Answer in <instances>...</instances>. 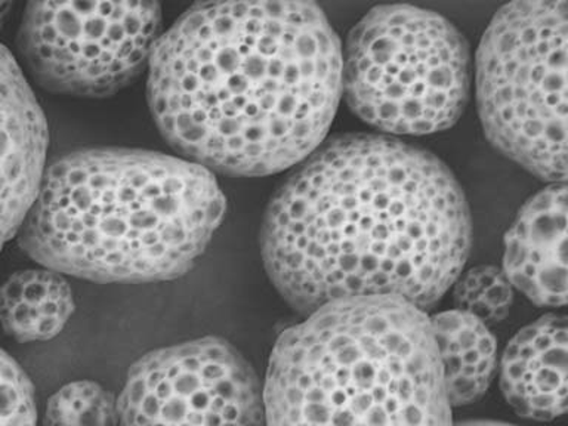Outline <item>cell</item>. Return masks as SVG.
<instances>
[{
    "label": "cell",
    "instance_id": "8992f818",
    "mask_svg": "<svg viewBox=\"0 0 568 426\" xmlns=\"http://www.w3.org/2000/svg\"><path fill=\"white\" fill-rule=\"evenodd\" d=\"M567 3L515 2L477 53V101L491 144L535 175L567 176Z\"/></svg>",
    "mask_w": 568,
    "mask_h": 426
},
{
    "label": "cell",
    "instance_id": "6da1fadb",
    "mask_svg": "<svg viewBox=\"0 0 568 426\" xmlns=\"http://www.w3.org/2000/svg\"><path fill=\"white\" fill-rule=\"evenodd\" d=\"M469 244L468 204L446 164L382 135L315 150L280 186L261 230L271 282L304 315L359 296L429 308L462 273Z\"/></svg>",
    "mask_w": 568,
    "mask_h": 426
},
{
    "label": "cell",
    "instance_id": "7a4b0ae2",
    "mask_svg": "<svg viewBox=\"0 0 568 426\" xmlns=\"http://www.w3.org/2000/svg\"><path fill=\"white\" fill-rule=\"evenodd\" d=\"M149 104L182 158L265 176L322 144L342 93V48L305 2L199 3L155 44Z\"/></svg>",
    "mask_w": 568,
    "mask_h": 426
},
{
    "label": "cell",
    "instance_id": "52a82bcc",
    "mask_svg": "<svg viewBox=\"0 0 568 426\" xmlns=\"http://www.w3.org/2000/svg\"><path fill=\"white\" fill-rule=\"evenodd\" d=\"M160 31L158 3H30L18 47L27 69L48 91L102 98L149 69Z\"/></svg>",
    "mask_w": 568,
    "mask_h": 426
},
{
    "label": "cell",
    "instance_id": "3957f363",
    "mask_svg": "<svg viewBox=\"0 0 568 426\" xmlns=\"http://www.w3.org/2000/svg\"><path fill=\"white\" fill-rule=\"evenodd\" d=\"M225 215L213 172L155 151H74L44 171L20 230L43 268L97 283L168 282L193 268Z\"/></svg>",
    "mask_w": 568,
    "mask_h": 426
},
{
    "label": "cell",
    "instance_id": "277c9868",
    "mask_svg": "<svg viewBox=\"0 0 568 426\" xmlns=\"http://www.w3.org/2000/svg\"><path fill=\"white\" fill-rule=\"evenodd\" d=\"M265 426H453L430 320L395 296L328 302L271 353Z\"/></svg>",
    "mask_w": 568,
    "mask_h": 426
},
{
    "label": "cell",
    "instance_id": "9c48e42d",
    "mask_svg": "<svg viewBox=\"0 0 568 426\" xmlns=\"http://www.w3.org/2000/svg\"><path fill=\"white\" fill-rule=\"evenodd\" d=\"M48 124L16 58L0 43V248L20 233L42 184Z\"/></svg>",
    "mask_w": 568,
    "mask_h": 426
},
{
    "label": "cell",
    "instance_id": "4fadbf2b",
    "mask_svg": "<svg viewBox=\"0 0 568 426\" xmlns=\"http://www.w3.org/2000/svg\"><path fill=\"white\" fill-rule=\"evenodd\" d=\"M73 313V291L57 271H18L0 287V324L22 344L60 335Z\"/></svg>",
    "mask_w": 568,
    "mask_h": 426
},
{
    "label": "cell",
    "instance_id": "2e32d148",
    "mask_svg": "<svg viewBox=\"0 0 568 426\" xmlns=\"http://www.w3.org/2000/svg\"><path fill=\"white\" fill-rule=\"evenodd\" d=\"M33 384L20 364L0 348V426H36Z\"/></svg>",
    "mask_w": 568,
    "mask_h": 426
},
{
    "label": "cell",
    "instance_id": "30bf717a",
    "mask_svg": "<svg viewBox=\"0 0 568 426\" xmlns=\"http://www.w3.org/2000/svg\"><path fill=\"white\" fill-rule=\"evenodd\" d=\"M566 230L567 185L552 182L524 204L506 234L501 270L537 305L566 304Z\"/></svg>",
    "mask_w": 568,
    "mask_h": 426
},
{
    "label": "cell",
    "instance_id": "9a60e30c",
    "mask_svg": "<svg viewBox=\"0 0 568 426\" xmlns=\"http://www.w3.org/2000/svg\"><path fill=\"white\" fill-rule=\"evenodd\" d=\"M513 301V284L499 266H475L457 275L453 283L456 310L474 315L486 326L501 322L508 315Z\"/></svg>",
    "mask_w": 568,
    "mask_h": 426
},
{
    "label": "cell",
    "instance_id": "8fae6325",
    "mask_svg": "<svg viewBox=\"0 0 568 426\" xmlns=\"http://www.w3.org/2000/svg\"><path fill=\"white\" fill-rule=\"evenodd\" d=\"M500 388L518 415L552 420L567 410V318L546 314L519 331L500 363Z\"/></svg>",
    "mask_w": 568,
    "mask_h": 426
},
{
    "label": "cell",
    "instance_id": "5b68a950",
    "mask_svg": "<svg viewBox=\"0 0 568 426\" xmlns=\"http://www.w3.org/2000/svg\"><path fill=\"white\" fill-rule=\"evenodd\" d=\"M342 91L354 113L381 131H444L468 101L464 36L446 18L412 4L373 8L346 40Z\"/></svg>",
    "mask_w": 568,
    "mask_h": 426
},
{
    "label": "cell",
    "instance_id": "ba28073f",
    "mask_svg": "<svg viewBox=\"0 0 568 426\" xmlns=\"http://www.w3.org/2000/svg\"><path fill=\"white\" fill-rule=\"evenodd\" d=\"M118 408L119 426H265L255 371L230 342L215 336L138 359Z\"/></svg>",
    "mask_w": 568,
    "mask_h": 426
},
{
    "label": "cell",
    "instance_id": "ac0fdd59",
    "mask_svg": "<svg viewBox=\"0 0 568 426\" xmlns=\"http://www.w3.org/2000/svg\"><path fill=\"white\" fill-rule=\"evenodd\" d=\"M9 9H11V4L0 3V27H2L4 20H7Z\"/></svg>",
    "mask_w": 568,
    "mask_h": 426
},
{
    "label": "cell",
    "instance_id": "7c38bea8",
    "mask_svg": "<svg viewBox=\"0 0 568 426\" xmlns=\"http://www.w3.org/2000/svg\"><path fill=\"white\" fill-rule=\"evenodd\" d=\"M429 320L452 406L478 402L495 375V337L486 324L464 311H446Z\"/></svg>",
    "mask_w": 568,
    "mask_h": 426
},
{
    "label": "cell",
    "instance_id": "5bb4252c",
    "mask_svg": "<svg viewBox=\"0 0 568 426\" xmlns=\"http://www.w3.org/2000/svg\"><path fill=\"white\" fill-rule=\"evenodd\" d=\"M42 426H119L118 399L97 382H73L48 403Z\"/></svg>",
    "mask_w": 568,
    "mask_h": 426
},
{
    "label": "cell",
    "instance_id": "e0dca14e",
    "mask_svg": "<svg viewBox=\"0 0 568 426\" xmlns=\"http://www.w3.org/2000/svg\"><path fill=\"white\" fill-rule=\"evenodd\" d=\"M453 426H515V425L505 424V422H496V420H466V422H459V424H455Z\"/></svg>",
    "mask_w": 568,
    "mask_h": 426
}]
</instances>
